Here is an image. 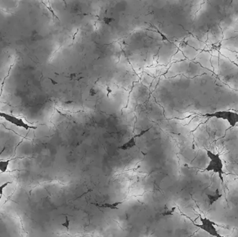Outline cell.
Returning a JSON list of instances; mask_svg holds the SVG:
<instances>
[{"mask_svg":"<svg viewBox=\"0 0 238 237\" xmlns=\"http://www.w3.org/2000/svg\"><path fill=\"white\" fill-rule=\"evenodd\" d=\"M10 162V159L8 160H2L0 159V172L4 173L6 172Z\"/></svg>","mask_w":238,"mask_h":237,"instance_id":"cell-8","label":"cell"},{"mask_svg":"<svg viewBox=\"0 0 238 237\" xmlns=\"http://www.w3.org/2000/svg\"><path fill=\"white\" fill-rule=\"evenodd\" d=\"M205 116L208 118H216L227 120L232 127L238 123V113L231 111H219L212 113H207Z\"/></svg>","mask_w":238,"mask_h":237,"instance_id":"cell-3","label":"cell"},{"mask_svg":"<svg viewBox=\"0 0 238 237\" xmlns=\"http://www.w3.org/2000/svg\"><path fill=\"white\" fill-rule=\"evenodd\" d=\"M200 224H196L194 223L195 226H196L200 230L205 231L206 233H208L209 235H210L212 237H224L220 234L219 233V231L216 229V223L214 222L210 218L207 217H202L200 216Z\"/></svg>","mask_w":238,"mask_h":237,"instance_id":"cell-2","label":"cell"},{"mask_svg":"<svg viewBox=\"0 0 238 237\" xmlns=\"http://www.w3.org/2000/svg\"><path fill=\"white\" fill-rule=\"evenodd\" d=\"M155 29H156V30H157V32H158L159 34H160V35L161 36H162V39L164 40V41H168L167 38H166V37L165 35H164V34H163L162 32H160V30H158L157 27H155Z\"/></svg>","mask_w":238,"mask_h":237,"instance_id":"cell-14","label":"cell"},{"mask_svg":"<svg viewBox=\"0 0 238 237\" xmlns=\"http://www.w3.org/2000/svg\"><path fill=\"white\" fill-rule=\"evenodd\" d=\"M209 205H212L215 203L216 202H217L219 199L222 197V193L220 192V191L219 189L215 190V192L211 194H207Z\"/></svg>","mask_w":238,"mask_h":237,"instance_id":"cell-6","label":"cell"},{"mask_svg":"<svg viewBox=\"0 0 238 237\" xmlns=\"http://www.w3.org/2000/svg\"><path fill=\"white\" fill-rule=\"evenodd\" d=\"M123 203V202H113V203H103V204H99V203H92L91 204L95 205L97 207H99V208H104V209H109L112 210H114L116 209L118 210V206Z\"/></svg>","mask_w":238,"mask_h":237,"instance_id":"cell-5","label":"cell"},{"mask_svg":"<svg viewBox=\"0 0 238 237\" xmlns=\"http://www.w3.org/2000/svg\"><path fill=\"white\" fill-rule=\"evenodd\" d=\"M207 156L210 159V161L205 168V170L208 172H213L218 175L221 182H224V164L223 160L219 154L214 153L210 150H207Z\"/></svg>","mask_w":238,"mask_h":237,"instance_id":"cell-1","label":"cell"},{"mask_svg":"<svg viewBox=\"0 0 238 237\" xmlns=\"http://www.w3.org/2000/svg\"><path fill=\"white\" fill-rule=\"evenodd\" d=\"M61 225L63 226V227H65L66 228V230H67V231H69V226H70V220H68V216L66 215L65 216V223H61Z\"/></svg>","mask_w":238,"mask_h":237,"instance_id":"cell-11","label":"cell"},{"mask_svg":"<svg viewBox=\"0 0 238 237\" xmlns=\"http://www.w3.org/2000/svg\"><path fill=\"white\" fill-rule=\"evenodd\" d=\"M176 211V207H172L171 209H167L166 207L165 210L164 212L162 213V215L163 216H167V215H173L174 214V212Z\"/></svg>","mask_w":238,"mask_h":237,"instance_id":"cell-9","label":"cell"},{"mask_svg":"<svg viewBox=\"0 0 238 237\" xmlns=\"http://www.w3.org/2000/svg\"><path fill=\"white\" fill-rule=\"evenodd\" d=\"M0 118H3L6 122H9V123L12 124L14 126L19 127V128H22L25 130H30V129H36V127L32 126L28 124L27 122L23 120V119L18 118L17 116H15L12 115V114L7 113L6 112H3V111H0Z\"/></svg>","mask_w":238,"mask_h":237,"instance_id":"cell-4","label":"cell"},{"mask_svg":"<svg viewBox=\"0 0 238 237\" xmlns=\"http://www.w3.org/2000/svg\"><path fill=\"white\" fill-rule=\"evenodd\" d=\"M107 97L109 98V94H110V93H112V90L110 89V88L109 86L107 88Z\"/></svg>","mask_w":238,"mask_h":237,"instance_id":"cell-16","label":"cell"},{"mask_svg":"<svg viewBox=\"0 0 238 237\" xmlns=\"http://www.w3.org/2000/svg\"><path fill=\"white\" fill-rule=\"evenodd\" d=\"M136 145L137 143H136L135 138L133 137L129 141H128V142L125 143V144H123V145L118 147V149H120V150H128L134 147V146H136Z\"/></svg>","mask_w":238,"mask_h":237,"instance_id":"cell-7","label":"cell"},{"mask_svg":"<svg viewBox=\"0 0 238 237\" xmlns=\"http://www.w3.org/2000/svg\"><path fill=\"white\" fill-rule=\"evenodd\" d=\"M9 184H11L10 182H6L4 183L3 184H2L0 186V200L2 199V196H3V193H4V189L6 187V186Z\"/></svg>","mask_w":238,"mask_h":237,"instance_id":"cell-10","label":"cell"},{"mask_svg":"<svg viewBox=\"0 0 238 237\" xmlns=\"http://www.w3.org/2000/svg\"><path fill=\"white\" fill-rule=\"evenodd\" d=\"M150 128H149V129H145V130H144V131H142V132H141L139 133V134H137V135H135V136H134V138H139V137H140V136H143V135H144V134H145V133H147L148 132H149V130H150Z\"/></svg>","mask_w":238,"mask_h":237,"instance_id":"cell-12","label":"cell"},{"mask_svg":"<svg viewBox=\"0 0 238 237\" xmlns=\"http://www.w3.org/2000/svg\"><path fill=\"white\" fill-rule=\"evenodd\" d=\"M96 93H97V91H96V90H95L94 89H91V90H90V95L94 96V95H96Z\"/></svg>","mask_w":238,"mask_h":237,"instance_id":"cell-15","label":"cell"},{"mask_svg":"<svg viewBox=\"0 0 238 237\" xmlns=\"http://www.w3.org/2000/svg\"><path fill=\"white\" fill-rule=\"evenodd\" d=\"M113 20V18H105L103 19V21H104L105 24H110Z\"/></svg>","mask_w":238,"mask_h":237,"instance_id":"cell-13","label":"cell"}]
</instances>
